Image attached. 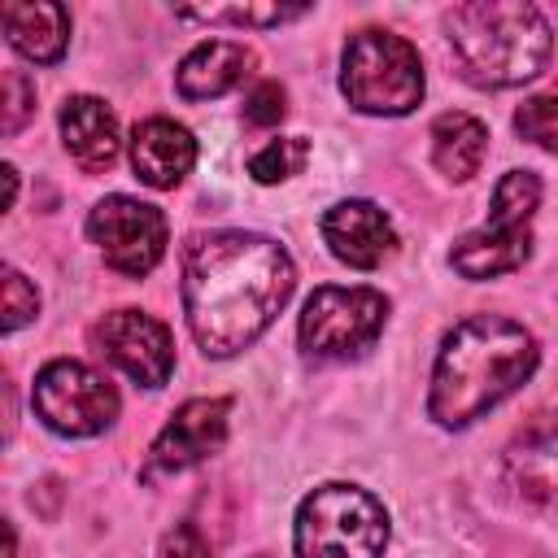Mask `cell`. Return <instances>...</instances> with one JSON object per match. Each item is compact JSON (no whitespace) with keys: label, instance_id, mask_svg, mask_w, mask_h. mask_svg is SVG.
I'll return each mask as SVG.
<instances>
[{"label":"cell","instance_id":"3957f363","mask_svg":"<svg viewBox=\"0 0 558 558\" xmlns=\"http://www.w3.org/2000/svg\"><path fill=\"white\" fill-rule=\"evenodd\" d=\"M449 48L462 74L480 87L532 83L554 48V31L536 4L523 0H471L445 13Z\"/></svg>","mask_w":558,"mask_h":558},{"label":"cell","instance_id":"ba28073f","mask_svg":"<svg viewBox=\"0 0 558 558\" xmlns=\"http://www.w3.org/2000/svg\"><path fill=\"white\" fill-rule=\"evenodd\" d=\"M31 405L48 432L83 440V436H100L118 418V388L87 362L57 357L35 375Z\"/></svg>","mask_w":558,"mask_h":558},{"label":"cell","instance_id":"5bb4252c","mask_svg":"<svg viewBox=\"0 0 558 558\" xmlns=\"http://www.w3.org/2000/svg\"><path fill=\"white\" fill-rule=\"evenodd\" d=\"M196 166V140L174 118H144L131 131V170L140 183L166 192Z\"/></svg>","mask_w":558,"mask_h":558},{"label":"cell","instance_id":"44dd1931","mask_svg":"<svg viewBox=\"0 0 558 558\" xmlns=\"http://www.w3.org/2000/svg\"><path fill=\"white\" fill-rule=\"evenodd\" d=\"M514 131L545 148V153H558V96H532L514 109Z\"/></svg>","mask_w":558,"mask_h":558},{"label":"cell","instance_id":"603a6c76","mask_svg":"<svg viewBox=\"0 0 558 558\" xmlns=\"http://www.w3.org/2000/svg\"><path fill=\"white\" fill-rule=\"evenodd\" d=\"M35 109V83L22 74V70H4V135L22 131V122L31 118Z\"/></svg>","mask_w":558,"mask_h":558},{"label":"cell","instance_id":"277c9868","mask_svg":"<svg viewBox=\"0 0 558 558\" xmlns=\"http://www.w3.org/2000/svg\"><path fill=\"white\" fill-rule=\"evenodd\" d=\"M292 549L296 558H384L388 510L357 484H318L296 506Z\"/></svg>","mask_w":558,"mask_h":558},{"label":"cell","instance_id":"6da1fadb","mask_svg":"<svg viewBox=\"0 0 558 558\" xmlns=\"http://www.w3.org/2000/svg\"><path fill=\"white\" fill-rule=\"evenodd\" d=\"M292 257L270 235L205 231L183 248V314L205 357L244 353L288 305Z\"/></svg>","mask_w":558,"mask_h":558},{"label":"cell","instance_id":"7402d4cb","mask_svg":"<svg viewBox=\"0 0 558 558\" xmlns=\"http://www.w3.org/2000/svg\"><path fill=\"white\" fill-rule=\"evenodd\" d=\"M35 314H39V292L26 283V275H17L13 266H4V318H0V327L4 331H17Z\"/></svg>","mask_w":558,"mask_h":558},{"label":"cell","instance_id":"4fadbf2b","mask_svg":"<svg viewBox=\"0 0 558 558\" xmlns=\"http://www.w3.org/2000/svg\"><path fill=\"white\" fill-rule=\"evenodd\" d=\"M318 231L331 257L353 270H375L397 253V227L375 201H336Z\"/></svg>","mask_w":558,"mask_h":558},{"label":"cell","instance_id":"30bf717a","mask_svg":"<svg viewBox=\"0 0 558 558\" xmlns=\"http://www.w3.org/2000/svg\"><path fill=\"white\" fill-rule=\"evenodd\" d=\"M227 418H231V401L227 397H192V401H183L170 414V423L157 432V440L148 445L140 480L157 484V480L179 475V471L205 462L209 453H218L222 440H227Z\"/></svg>","mask_w":558,"mask_h":558},{"label":"cell","instance_id":"e0dca14e","mask_svg":"<svg viewBox=\"0 0 558 558\" xmlns=\"http://www.w3.org/2000/svg\"><path fill=\"white\" fill-rule=\"evenodd\" d=\"M4 35L26 61L52 65L65 57L70 13H65V4H52V0H13V4H4Z\"/></svg>","mask_w":558,"mask_h":558},{"label":"cell","instance_id":"ffe728a7","mask_svg":"<svg viewBox=\"0 0 558 558\" xmlns=\"http://www.w3.org/2000/svg\"><path fill=\"white\" fill-rule=\"evenodd\" d=\"M310 161V140L301 135H279L270 144H262L253 157H248V174L257 183H283L292 174H301V166Z\"/></svg>","mask_w":558,"mask_h":558},{"label":"cell","instance_id":"7a4b0ae2","mask_svg":"<svg viewBox=\"0 0 558 558\" xmlns=\"http://www.w3.org/2000/svg\"><path fill=\"white\" fill-rule=\"evenodd\" d=\"M536 357L541 349L523 323L501 314L462 318L440 340L427 388V414L453 432L475 423L536 371Z\"/></svg>","mask_w":558,"mask_h":558},{"label":"cell","instance_id":"484cf974","mask_svg":"<svg viewBox=\"0 0 558 558\" xmlns=\"http://www.w3.org/2000/svg\"><path fill=\"white\" fill-rule=\"evenodd\" d=\"M4 183H9V205L17 201V170L13 166H4Z\"/></svg>","mask_w":558,"mask_h":558},{"label":"cell","instance_id":"2e32d148","mask_svg":"<svg viewBox=\"0 0 558 558\" xmlns=\"http://www.w3.org/2000/svg\"><path fill=\"white\" fill-rule=\"evenodd\" d=\"M248 70H253V48H244L235 39H205L179 61L174 87L183 100H214V96H227L231 87H240Z\"/></svg>","mask_w":558,"mask_h":558},{"label":"cell","instance_id":"cb8c5ba5","mask_svg":"<svg viewBox=\"0 0 558 558\" xmlns=\"http://www.w3.org/2000/svg\"><path fill=\"white\" fill-rule=\"evenodd\" d=\"M157 558H214V549H209V541L196 523H174L157 541Z\"/></svg>","mask_w":558,"mask_h":558},{"label":"cell","instance_id":"9c48e42d","mask_svg":"<svg viewBox=\"0 0 558 558\" xmlns=\"http://www.w3.org/2000/svg\"><path fill=\"white\" fill-rule=\"evenodd\" d=\"M87 235L109 270L140 279L166 253V214L135 196H105L87 214Z\"/></svg>","mask_w":558,"mask_h":558},{"label":"cell","instance_id":"52a82bcc","mask_svg":"<svg viewBox=\"0 0 558 558\" xmlns=\"http://www.w3.org/2000/svg\"><path fill=\"white\" fill-rule=\"evenodd\" d=\"M384 323H388V296L384 292L323 283V288H314V296L305 301V310L296 318V340L310 357L344 362V357L366 353L379 340Z\"/></svg>","mask_w":558,"mask_h":558},{"label":"cell","instance_id":"ac0fdd59","mask_svg":"<svg viewBox=\"0 0 558 558\" xmlns=\"http://www.w3.org/2000/svg\"><path fill=\"white\" fill-rule=\"evenodd\" d=\"M484 153H488V126L462 109H449L432 122V166L453 179V183H466L471 174H480L484 166Z\"/></svg>","mask_w":558,"mask_h":558},{"label":"cell","instance_id":"8fae6325","mask_svg":"<svg viewBox=\"0 0 558 558\" xmlns=\"http://www.w3.org/2000/svg\"><path fill=\"white\" fill-rule=\"evenodd\" d=\"M96 344L100 353L135 384L144 388H161L174 371V340H170V327L157 323L153 314L144 310H113L96 323Z\"/></svg>","mask_w":558,"mask_h":558},{"label":"cell","instance_id":"d6986e66","mask_svg":"<svg viewBox=\"0 0 558 558\" xmlns=\"http://www.w3.org/2000/svg\"><path fill=\"white\" fill-rule=\"evenodd\" d=\"M310 4H201V9H179V17L209 22V26H283L305 17Z\"/></svg>","mask_w":558,"mask_h":558},{"label":"cell","instance_id":"9a60e30c","mask_svg":"<svg viewBox=\"0 0 558 558\" xmlns=\"http://www.w3.org/2000/svg\"><path fill=\"white\" fill-rule=\"evenodd\" d=\"M61 144H65V153L83 166V170H92V174H100V170H109L113 161H118V148H122V135H118V118H113V109L100 100V96H70L65 105H61Z\"/></svg>","mask_w":558,"mask_h":558},{"label":"cell","instance_id":"5b68a950","mask_svg":"<svg viewBox=\"0 0 558 558\" xmlns=\"http://www.w3.org/2000/svg\"><path fill=\"white\" fill-rule=\"evenodd\" d=\"M340 92L357 113L401 118L423 100V61L410 39L366 26L344 44Z\"/></svg>","mask_w":558,"mask_h":558},{"label":"cell","instance_id":"8992f818","mask_svg":"<svg viewBox=\"0 0 558 558\" xmlns=\"http://www.w3.org/2000/svg\"><path fill=\"white\" fill-rule=\"evenodd\" d=\"M541 205V179L532 170H506L493 187V218L480 231L453 240L449 266L462 279H497L523 270L532 257V214Z\"/></svg>","mask_w":558,"mask_h":558},{"label":"cell","instance_id":"d4e9b609","mask_svg":"<svg viewBox=\"0 0 558 558\" xmlns=\"http://www.w3.org/2000/svg\"><path fill=\"white\" fill-rule=\"evenodd\" d=\"M279 118H283V87H279V83L253 87V96H248V105H244V122H253V126H275Z\"/></svg>","mask_w":558,"mask_h":558},{"label":"cell","instance_id":"7c38bea8","mask_svg":"<svg viewBox=\"0 0 558 558\" xmlns=\"http://www.w3.org/2000/svg\"><path fill=\"white\" fill-rule=\"evenodd\" d=\"M501 471L523 501L558 510V410H541L514 432L501 453Z\"/></svg>","mask_w":558,"mask_h":558}]
</instances>
